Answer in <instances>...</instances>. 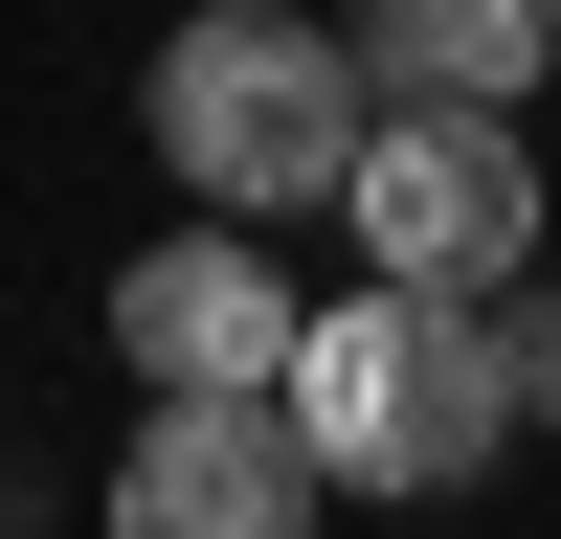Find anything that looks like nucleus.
I'll return each instance as SVG.
<instances>
[{
  "mask_svg": "<svg viewBox=\"0 0 561 539\" xmlns=\"http://www.w3.org/2000/svg\"><path fill=\"white\" fill-rule=\"evenodd\" d=\"M0 539H68V494H45V472H23V449H0Z\"/></svg>",
  "mask_w": 561,
  "mask_h": 539,
  "instance_id": "6e6552de",
  "label": "nucleus"
},
{
  "mask_svg": "<svg viewBox=\"0 0 561 539\" xmlns=\"http://www.w3.org/2000/svg\"><path fill=\"white\" fill-rule=\"evenodd\" d=\"M472 337H494V404H517V427H561V270L472 293Z\"/></svg>",
  "mask_w": 561,
  "mask_h": 539,
  "instance_id": "0eeeda50",
  "label": "nucleus"
},
{
  "mask_svg": "<svg viewBox=\"0 0 561 539\" xmlns=\"http://www.w3.org/2000/svg\"><path fill=\"white\" fill-rule=\"evenodd\" d=\"M293 248L270 225H180V248H113V359L135 382H270L293 359Z\"/></svg>",
  "mask_w": 561,
  "mask_h": 539,
  "instance_id": "39448f33",
  "label": "nucleus"
},
{
  "mask_svg": "<svg viewBox=\"0 0 561 539\" xmlns=\"http://www.w3.org/2000/svg\"><path fill=\"white\" fill-rule=\"evenodd\" d=\"M314 225L359 270H404V293H517L539 270V158H517V113H359Z\"/></svg>",
  "mask_w": 561,
  "mask_h": 539,
  "instance_id": "7ed1b4c3",
  "label": "nucleus"
},
{
  "mask_svg": "<svg viewBox=\"0 0 561 539\" xmlns=\"http://www.w3.org/2000/svg\"><path fill=\"white\" fill-rule=\"evenodd\" d=\"M270 404H293V472H314V494H472L494 449H517L472 293H404V270L314 293L293 359H270Z\"/></svg>",
  "mask_w": 561,
  "mask_h": 539,
  "instance_id": "f03ea898",
  "label": "nucleus"
},
{
  "mask_svg": "<svg viewBox=\"0 0 561 539\" xmlns=\"http://www.w3.org/2000/svg\"><path fill=\"white\" fill-rule=\"evenodd\" d=\"M337 494L293 472V404L270 382H158L113 427V539H314Z\"/></svg>",
  "mask_w": 561,
  "mask_h": 539,
  "instance_id": "20e7f679",
  "label": "nucleus"
},
{
  "mask_svg": "<svg viewBox=\"0 0 561 539\" xmlns=\"http://www.w3.org/2000/svg\"><path fill=\"white\" fill-rule=\"evenodd\" d=\"M359 90L382 113H539V68H561V0H359Z\"/></svg>",
  "mask_w": 561,
  "mask_h": 539,
  "instance_id": "423d86ee",
  "label": "nucleus"
},
{
  "mask_svg": "<svg viewBox=\"0 0 561 539\" xmlns=\"http://www.w3.org/2000/svg\"><path fill=\"white\" fill-rule=\"evenodd\" d=\"M359 45L314 23V0H203V23H158V68H135V135H158V180L203 225H314L359 158Z\"/></svg>",
  "mask_w": 561,
  "mask_h": 539,
  "instance_id": "f257e3e1",
  "label": "nucleus"
}]
</instances>
